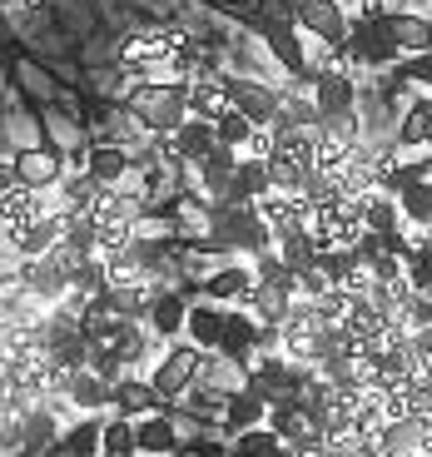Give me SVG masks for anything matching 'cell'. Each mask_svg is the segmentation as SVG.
<instances>
[{
  "mask_svg": "<svg viewBox=\"0 0 432 457\" xmlns=\"http://www.w3.org/2000/svg\"><path fill=\"white\" fill-rule=\"evenodd\" d=\"M209 358H214V353H204V348H194V343H170V348H164V358L154 363V373H149V383L160 388V398H164V403L189 398Z\"/></svg>",
  "mask_w": 432,
  "mask_h": 457,
  "instance_id": "6da1fadb",
  "label": "cell"
},
{
  "mask_svg": "<svg viewBox=\"0 0 432 457\" xmlns=\"http://www.w3.org/2000/svg\"><path fill=\"white\" fill-rule=\"evenodd\" d=\"M249 25L259 30V40L269 46V55L288 70V75H308L313 60H308V46L298 40V25L294 21H278V15H249Z\"/></svg>",
  "mask_w": 432,
  "mask_h": 457,
  "instance_id": "7a4b0ae2",
  "label": "cell"
},
{
  "mask_svg": "<svg viewBox=\"0 0 432 457\" xmlns=\"http://www.w3.org/2000/svg\"><path fill=\"white\" fill-rule=\"evenodd\" d=\"M228 100L244 120H253L259 129H269L278 114H284V90L278 85H263V80H249V75H228Z\"/></svg>",
  "mask_w": 432,
  "mask_h": 457,
  "instance_id": "3957f363",
  "label": "cell"
},
{
  "mask_svg": "<svg viewBox=\"0 0 432 457\" xmlns=\"http://www.w3.org/2000/svg\"><path fill=\"white\" fill-rule=\"evenodd\" d=\"M5 174H15L21 184H30L35 195H46V189H60L65 184V170H60V154L55 149H15L5 154Z\"/></svg>",
  "mask_w": 432,
  "mask_h": 457,
  "instance_id": "277c9868",
  "label": "cell"
},
{
  "mask_svg": "<svg viewBox=\"0 0 432 457\" xmlns=\"http://www.w3.org/2000/svg\"><path fill=\"white\" fill-rule=\"evenodd\" d=\"M253 209H259V219L273 228V239H278V244H284L288 234H303V228H313V214H319V209L308 204L303 195H278V189H273L269 199H259Z\"/></svg>",
  "mask_w": 432,
  "mask_h": 457,
  "instance_id": "5b68a950",
  "label": "cell"
},
{
  "mask_svg": "<svg viewBox=\"0 0 432 457\" xmlns=\"http://www.w3.org/2000/svg\"><path fill=\"white\" fill-rule=\"evenodd\" d=\"M294 25L303 35H313L319 46H333V50H338L343 40H348V30H353V21L338 11V0H303Z\"/></svg>",
  "mask_w": 432,
  "mask_h": 457,
  "instance_id": "8992f818",
  "label": "cell"
},
{
  "mask_svg": "<svg viewBox=\"0 0 432 457\" xmlns=\"http://www.w3.org/2000/svg\"><path fill=\"white\" fill-rule=\"evenodd\" d=\"M189 313H194V298L189 294H179V288H160V298H154L145 328L154 333L160 343H179L184 333H189Z\"/></svg>",
  "mask_w": 432,
  "mask_h": 457,
  "instance_id": "52a82bcc",
  "label": "cell"
},
{
  "mask_svg": "<svg viewBox=\"0 0 432 457\" xmlns=\"http://www.w3.org/2000/svg\"><path fill=\"white\" fill-rule=\"evenodd\" d=\"M358 80L353 70H319V120H343V114H358Z\"/></svg>",
  "mask_w": 432,
  "mask_h": 457,
  "instance_id": "ba28073f",
  "label": "cell"
},
{
  "mask_svg": "<svg viewBox=\"0 0 432 457\" xmlns=\"http://www.w3.org/2000/svg\"><path fill=\"white\" fill-rule=\"evenodd\" d=\"M154 412H164V398H160V388H154L149 378L129 373L125 383H114V418L145 423V418H154Z\"/></svg>",
  "mask_w": 432,
  "mask_h": 457,
  "instance_id": "9c48e42d",
  "label": "cell"
},
{
  "mask_svg": "<svg viewBox=\"0 0 432 457\" xmlns=\"http://www.w3.org/2000/svg\"><path fill=\"white\" fill-rule=\"evenodd\" d=\"M393 145L408 149V154H432V95L408 100V110H403V120H398V135H393Z\"/></svg>",
  "mask_w": 432,
  "mask_h": 457,
  "instance_id": "30bf717a",
  "label": "cell"
},
{
  "mask_svg": "<svg viewBox=\"0 0 432 457\" xmlns=\"http://www.w3.org/2000/svg\"><path fill=\"white\" fill-rule=\"evenodd\" d=\"M253 288H259L253 263H234V269H219V274L204 278V298H209V303H234V309H244V303H249Z\"/></svg>",
  "mask_w": 432,
  "mask_h": 457,
  "instance_id": "8fae6325",
  "label": "cell"
},
{
  "mask_svg": "<svg viewBox=\"0 0 432 457\" xmlns=\"http://www.w3.org/2000/svg\"><path fill=\"white\" fill-rule=\"evenodd\" d=\"M228 110H234V100H228V75H199V80H189V114L194 120L219 125Z\"/></svg>",
  "mask_w": 432,
  "mask_h": 457,
  "instance_id": "7c38bea8",
  "label": "cell"
},
{
  "mask_svg": "<svg viewBox=\"0 0 432 457\" xmlns=\"http://www.w3.org/2000/svg\"><path fill=\"white\" fill-rule=\"evenodd\" d=\"M383 25H387V35L398 40L403 60H408V55H428V50H432V21H428V15H418V11H387Z\"/></svg>",
  "mask_w": 432,
  "mask_h": 457,
  "instance_id": "4fadbf2b",
  "label": "cell"
},
{
  "mask_svg": "<svg viewBox=\"0 0 432 457\" xmlns=\"http://www.w3.org/2000/svg\"><path fill=\"white\" fill-rule=\"evenodd\" d=\"M224 428L234 437L239 433H253V428H269V403L259 398V393L249 388V383H239V388H228V412H224Z\"/></svg>",
  "mask_w": 432,
  "mask_h": 457,
  "instance_id": "5bb4252c",
  "label": "cell"
},
{
  "mask_svg": "<svg viewBox=\"0 0 432 457\" xmlns=\"http://www.w3.org/2000/svg\"><path fill=\"white\" fill-rule=\"evenodd\" d=\"M129 170H135V154H129L125 145H95L90 154H85V174H95L104 189H120V179H125Z\"/></svg>",
  "mask_w": 432,
  "mask_h": 457,
  "instance_id": "9a60e30c",
  "label": "cell"
},
{
  "mask_svg": "<svg viewBox=\"0 0 432 457\" xmlns=\"http://www.w3.org/2000/svg\"><path fill=\"white\" fill-rule=\"evenodd\" d=\"M174 149H179L184 164L194 170V164H204L209 154L219 149V129L209 125V120H194V114H189V120H184V129L174 135Z\"/></svg>",
  "mask_w": 432,
  "mask_h": 457,
  "instance_id": "2e32d148",
  "label": "cell"
},
{
  "mask_svg": "<svg viewBox=\"0 0 432 457\" xmlns=\"http://www.w3.org/2000/svg\"><path fill=\"white\" fill-rule=\"evenodd\" d=\"M224 328H228V313L219 309V303H194V313H189V343H194V348L219 353Z\"/></svg>",
  "mask_w": 432,
  "mask_h": 457,
  "instance_id": "e0dca14e",
  "label": "cell"
},
{
  "mask_svg": "<svg viewBox=\"0 0 432 457\" xmlns=\"http://www.w3.org/2000/svg\"><path fill=\"white\" fill-rule=\"evenodd\" d=\"M65 398L75 403L85 418H100L104 408H114V388L104 383V378H95V373H75V383H70Z\"/></svg>",
  "mask_w": 432,
  "mask_h": 457,
  "instance_id": "ac0fdd59",
  "label": "cell"
},
{
  "mask_svg": "<svg viewBox=\"0 0 432 457\" xmlns=\"http://www.w3.org/2000/svg\"><path fill=\"white\" fill-rule=\"evenodd\" d=\"M363 204V224H368V234H398L408 219H403V204L393 195H383V189H373V195H363L358 199Z\"/></svg>",
  "mask_w": 432,
  "mask_h": 457,
  "instance_id": "d6986e66",
  "label": "cell"
},
{
  "mask_svg": "<svg viewBox=\"0 0 432 457\" xmlns=\"http://www.w3.org/2000/svg\"><path fill=\"white\" fill-rule=\"evenodd\" d=\"M174 447H179V428L170 412H154L139 423V457H170Z\"/></svg>",
  "mask_w": 432,
  "mask_h": 457,
  "instance_id": "ffe728a7",
  "label": "cell"
},
{
  "mask_svg": "<svg viewBox=\"0 0 432 457\" xmlns=\"http://www.w3.org/2000/svg\"><path fill=\"white\" fill-rule=\"evenodd\" d=\"M308 412H303V398H278L269 403V433L278 437V443H294V437L308 433Z\"/></svg>",
  "mask_w": 432,
  "mask_h": 457,
  "instance_id": "44dd1931",
  "label": "cell"
},
{
  "mask_svg": "<svg viewBox=\"0 0 432 457\" xmlns=\"http://www.w3.org/2000/svg\"><path fill=\"white\" fill-rule=\"evenodd\" d=\"M65 447L75 457H104V418H75L65 428Z\"/></svg>",
  "mask_w": 432,
  "mask_h": 457,
  "instance_id": "7402d4cb",
  "label": "cell"
},
{
  "mask_svg": "<svg viewBox=\"0 0 432 457\" xmlns=\"http://www.w3.org/2000/svg\"><path fill=\"white\" fill-rule=\"evenodd\" d=\"M104 457H139V423L104 418Z\"/></svg>",
  "mask_w": 432,
  "mask_h": 457,
  "instance_id": "603a6c76",
  "label": "cell"
},
{
  "mask_svg": "<svg viewBox=\"0 0 432 457\" xmlns=\"http://www.w3.org/2000/svg\"><path fill=\"white\" fill-rule=\"evenodd\" d=\"M398 204H403V219H408V224L432 228V179H422V184H412V189H403Z\"/></svg>",
  "mask_w": 432,
  "mask_h": 457,
  "instance_id": "cb8c5ba5",
  "label": "cell"
},
{
  "mask_svg": "<svg viewBox=\"0 0 432 457\" xmlns=\"http://www.w3.org/2000/svg\"><path fill=\"white\" fill-rule=\"evenodd\" d=\"M319 269L328 274L333 288H348V278L358 274V253H353V249H323L319 253Z\"/></svg>",
  "mask_w": 432,
  "mask_h": 457,
  "instance_id": "d4e9b609",
  "label": "cell"
},
{
  "mask_svg": "<svg viewBox=\"0 0 432 457\" xmlns=\"http://www.w3.org/2000/svg\"><path fill=\"white\" fill-rule=\"evenodd\" d=\"M214 129H219V145H228V149H239V154H244V149H249V139H253V129H259V125H253V120H244L239 110H228Z\"/></svg>",
  "mask_w": 432,
  "mask_h": 457,
  "instance_id": "484cf974",
  "label": "cell"
},
{
  "mask_svg": "<svg viewBox=\"0 0 432 457\" xmlns=\"http://www.w3.org/2000/svg\"><path fill=\"white\" fill-rule=\"evenodd\" d=\"M104 288H110L104 259H80L75 263V294H104Z\"/></svg>",
  "mask_w": 432,
  "mask_h": 457,
  "instance_id": "4316f807",
  "label": "cell"
},
{
  "mask_svg": "<svg viewBox=\"0 0 432 457\" xmlns=\"http://www.w3.org/2000/svg\"><path fill=\"white\" fill-rule=\"evenodd\" d=\"M90 373L104 378V383L114 388V383H125V378H129V368H125V358H120V348H95V353H90Z\"/></svg>",
  "mask_w": 432,
  "mask_h": 457,
  "instance_id": "83f0119b",
  "label": "cell"
},
{
  "mask_svg": "<svg viewBox=\"0 0 432 457\" xmlns=\"http://www.w3.org/2000/svg\"><path fill=\"white\" fill-rule=\"evenodd\" d=\"M273 447H278V437H273L269 428H253V433H239V437H234L228 457H269Z\"/></svg>",
  "mask_w": 432,
  "mask_h": 457,
  "instance_id": "f1b7e54d",
  "label": "cell"
},
{
  "mask_svg": "<svg viewBox=\"0 0 432 457\" xmlns=\"http://www.w3.org/2000/svg\"><path fill=\"white\" fill-rule=\"evenodd\" d=\"M294 278H298V298H323L328 294V274H323L319 263H303V269H294Z\"/></svg>",
  "mask_w": 432,
  "mask_h": 457,
  "instance_id": "f546056e",
  "label": "cell"
},
{
  "mask_svg": "<svg viewBox=\"0 0 432 457\" xmlns=\"http://www.w3.org/2000/svg\"><path fill=\"white\" fill-rule=\"evenodd\" d=\"M408 284L418 288V294H432V239L418 249V259L408 263Z\"/></svg>",
  "mask_w": 432,
  "mask_h": 457,
  "instance_id": "4dcf8cb0",
  "label": "cell"
},
{
  "mask_svg": "<svg viewBox=\"0 0 432 457\" xmlns=\"http://www.w3.org/2000/svg\"><path fill=\"white\" fill-rule=\"evenodd\" d=\"M398 75H403L408 85H422V90H432V50H428V55H408V60L398 65Z\"/></svg>",
  "mask_w": 432,
  "mask_h": 457,
  "instance_id": "1f68e13d",
  "label": "cell"
},
{
  "mask_svg": "<svg viewBox=\"0 0 432 457\" xmlns=\"http://www.w3.org/2000/svg\"><path fill=\"white\" fill-rule=\"evenodd\" d=\"M408 353H412V363H418V368L432 363V328H418V333H412V338H408Z\"/></svg>",
  "mask_w": 432,
  "mask_h": 457,
  "instance_id": "d6a6232c",
  "label": "cell"
},
{
  "mask_svg": "<svg viewBox=\"0 0 432 457\" xmlns=\"http://www.w3.org/2000/svg\"><path fill=\"white\" fill-rule=\"evenodd\" d=\"M40 457H75V453H70V447H65V437H60V443L50 447V453H40Z\"/></svg>",
  "mask_w": 432,
  "mask_h": 457,
  "instance_id": "836d02e7",
  "label": "cell"
},
{
  "mask_svg": "<svg viewBox=\"0 0 432 457\" xmlns=\"http://www.w3.org/2000/svg\"><path fill=\"white\" fill-rule=\"evenodd\" d=\"M428 378H432V363H428Z\"/></svg>",
  "mask_w": 432,
  "mask_h": 457,
  "instance_id": "e575fe53",
  "label": "cell"
},
{
  "mask_svg": "<svg viewBox=\"0 0 432 457\" xmlns=\"http://www.w3.org/2000/svg\"><path fill=\"white\" fill-rule=\"evenodd\" d=\"M408 457H422V453H408Z\"/></svg>",
  "mask_w": 432,
  "mask_h": 457,
  "instance_id": "d590c367",
  "label": "cell"
}]
</instances>
